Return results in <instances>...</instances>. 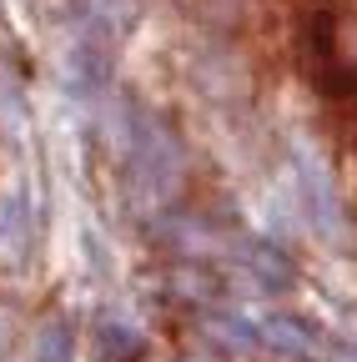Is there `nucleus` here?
I'll return each mask as SVG.
<instances>
[{"mask_svg":"<svg viewBox=\"0 0 357 362\" xmlns=\"http://www.w3.org/2000/svg\"><path fill=\"white\" fill-rule=\"evenodd\" d=\"M307 71L327 90H357V0H332L317 6L302 25Z\"/></svg>","mask_w":357,"mask_h":362,"instance_id":"f257e3e1","label":"nucleus"}]
</instances>
